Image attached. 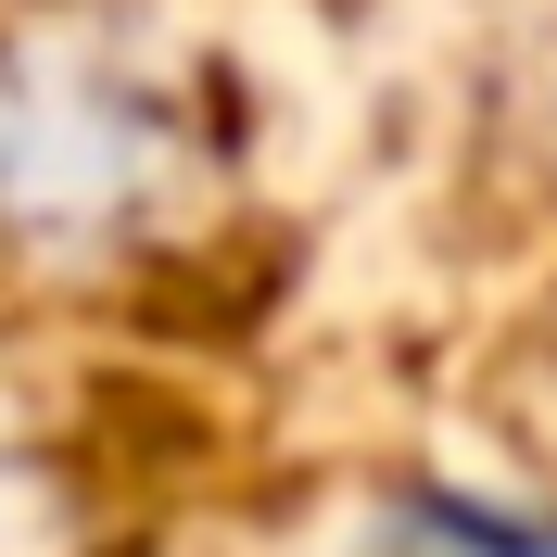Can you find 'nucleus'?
Returning <instances> with one entry per match:
<instances>
[{"mask_svg":"<svg viewBox=\"0 0 557 557\" xmlns=\"http://www.w3.org/2000/svg\"><path fill=\"white\" fill-rule=\"evenodd\" d=\"M418 557H557L545 532H520V520H482V507H418Z\"/></svg>","mask_w":557,"mask_h":557,"instance_id":"obj_1","label":"nucleus"}]
</instances>
